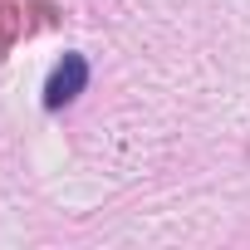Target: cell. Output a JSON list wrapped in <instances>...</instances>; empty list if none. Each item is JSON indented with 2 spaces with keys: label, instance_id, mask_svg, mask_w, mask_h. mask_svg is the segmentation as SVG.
I'll list each match as a JSON object with an SVG mask.
<instances>
[{
  "label": "cell",
  "instance_id": "1",
  "mask_svg": "<svg viewBox=\"0 0 250 250\" xmlns=\"http://www.w3.org/2000/svg\"><path fill=\"white\" fill-rule=\"evenodd\" d=\"M83 83H88V59H83V54H64V59L54 64V74L44 79V108L74 103V98L83 93Z\"/></svg>",
  "mask_w": 250,
  "mask_h": 250
}]
</instances>
